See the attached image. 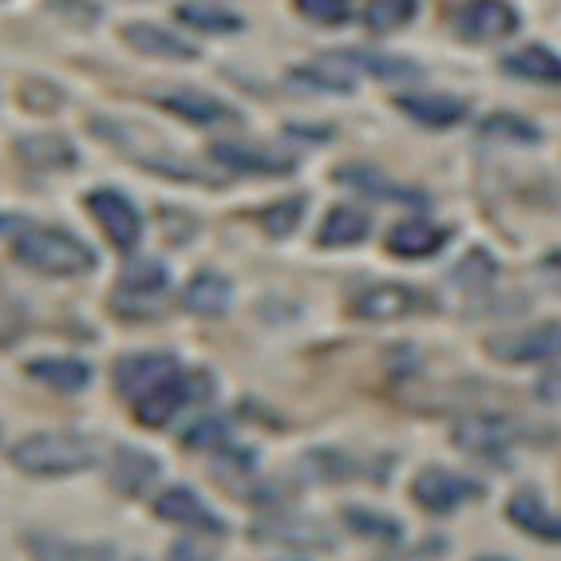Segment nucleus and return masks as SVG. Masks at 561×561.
<instances>
[{
	"label": "nucleus",
	"instance_id": "f257e3e1",
	"mask_svg": "<svg viewBox=\"0 0 561 561\" xmlns=\"http://www.w3.org/2000/svg\"><path fill=\"white\" fill-rule=\"evenodd\" d=\"M12 221V257L28 265V270L44 273V277H83L95 270V250L64 226H36L28 218H9Z\"/></svg>",
	"mask_w": 561,
	"mask_h": 561
},
{
	"label": "nucleus",
	"instance_id": "f03ea898",
	"mask_svg": "<svg viewBox=\"0 0 561 561\" xmlns=\"http://www.w3.org/2000/svg\"><path fill=\"white\" fill-rule=\"evenodd\" d=\"M95 447L76 432H36L12 447V462L36 479H64L95 467Z\"/></svg>",
	"mask_w": 561,
	"mask_h": 561
},
{
	"label": "nucleus",
	"instance_id": "7ed1b4c3",
	"mask_svg": "<svg viewBox=\"0 0 561 561\" xmlns=\"http://www.w3.org/2000/svg\"><path fill=\"white\" fill-rule=\"evenodd\" d=\"M91 130L100 135L103 142H111V147H119L123 154H130L135 162H142V167H151V171L167 174V179H202L198 171H191V162L174 159L171 151H162V147H154V130H139L135 123H123V119H91Z\"/></svg>",
	"mask_w": 561,
	"mask_h": 561
},
{
	"label": "nucleus",
	"instance_id": "20e7f679",
	"mask_svg": "<svg viewBox=\"0 0 561 561\" xmlns=\"http://www.w3.org/2000/svg\"><path fill=\"white\" fill-rule=\"evenodd\" d=\"M171 289V273L167 265L154 257L127 261V270L119 273V289L111 297V309L127 312V317H142V312H154L159 301Z\"/></svg>",
	"mask_w": 561,
	"mask_h": 561
},
{
	"label": "nucleus",
	"instance_id": "39448f33",
	"mask_svg": "<svg viewBox=\"0 0 561 561\" xmlns=\"http://www.w3.org/2000/svg\"><path fill=\"white\" fill-rule=\"evenodd\" d=\"M179 360H174L171 352H130L115 364V391H119L127 403H139L147 400L154 388L179 376Z\"/></svg>",
	"mask_w": 561,
	"mask_h": 561
},
{
	"label": "nucleus",
	"instance_id": "423d86ee",
	"mask_svg": "<svg viewBox=\"0 0 561 561\" xmlns=\"http://www.w3.org/2000/svg\"><path fill=\"white\" fill-rule=\"evenodd\" d=\"M253 538L285 546V550H293V553L332 550V534L324 530L317 518H305V514H261L257 526H253Z\"/></svg>",
	"mask_w": 561,
	"mask_h": 561
},
{
	"label": "nucleus",
	"instance_id": "0eeeda50",
	"mask_svg": "<svg viewBox=\"0 0 561 561\" xmlns=\"http://www.w3.org/2000/svg\"><path fill=\"white\" fill-rule=\"evenodd\" d=\"M88 210H91V218L100 221V230L107 233L119 250H135L139 245V238H142V218H139V210L130 206V198L127 194H119V191H91L88 194Z\"/></svg>",
	"mask_w": 561,
	"mask_h": 561
},
{
	"label": "nucleus",
	"instance_id": "6e6552de",
	"mask_svg": "<svg viewBox=\"0 0 561 561\" xmlns=\"http://www.w3.org/2000/svg\"><path fill=\"white\" fill-rule=\"evenodd\" d=\"M206 383H210V376H206V371H198V376H186V371H179V376H171L162 388H154L147 400L135 403V415H139L142 427H162V423L174 420V411L186 408L194 396H206V391H210Z\"/></svg>",
	"mask_w": 561,
	"mask_h": 561
},
{
	"label": "nucleus",
	"instance_id": "1a4fd4ad",
	"mask_svg": "<svg viewBox=\"0 0 561 561\" xmlns=\"http://www.w3.org/2000/svg\"><path fill=\"white\" fill-rule=\"evenodd\" d=\"M214 162L226 167V171H241V174H261V179H285V174L297 171V162L285 159V154H273V151H261L253 142H241V139H221L210 147Z\"/></svg>",
	"mask_w": 561,
	"mask_h": 561
},
{
	"label": "nucleus",
	"instance_id": "9d476101",
	"mask_svg": "<svg viewBox=\"0 0 561 561\" xmlns=\"http://www.w3.org/2000/svg\"><path fill=\"white\" fill-rule=\"evenodd\" d=\"M479 499V482L462 479V474L447 471V467H432L415 479V502L427 506L432 514H451L462 502Z\"/></svg>",
	"mask_w": 561,
	"mask_h": 561
},
{
	"label": "nucleus",
	"instance_id": "9b49d317",
	"mask_svg": "<svg viewBox=\"0 0 561 561\" xmlns=\"http://www.w3.org/2000/svg\"><path fill=\"white\" fill-rule=\"evenodd\" d=\"M491 352L506 364L550 360V356H561V324H534V329H526V332L494 336Z\"/></svg>",
	"mask_w": 561,
	"mask_h": 561
},
{
	"label": "nucleus",
	"instance_id": "f8f14e48",
	"mask_svg": "<svg viewBox=\"0 0 561 561\" xmlns=\"http://www.w3.org/2000/svg\"><path fill=\"white\" fill-rule=\"evenodd\" d=\"M154 514L162 522H174V526H186V530H202V534H226V522L191 491V486H171L154 499Z\"/></svg>",
	"mask_w": 561,
	"mask_h": 561
},
{
	"label": "nucleus",
	"instance_id": "ddd939ff",
	"mask_svg": "<svg viewBox=\"0 0 561 561\" xmlns=\"http://www.w3.org/2000/svg\"><path fill=\"white\" fill-rule=\"evenodd\" d=\"M455 28L467 41H502L518 28V12L506 0H471L467 9L455 16Z\"/></svg>",
	"mask_w": 561,
	"mask_h": 561
},
{
	"label": "nucleus",
	"instance_id": "4468645a",
	"mask_svg": "<svg viewBox=\"0 0 561 561\" xmlns=\"http://www.w3.org/2000/svg\"><path fill=\"white\" fill-rule=\"evenodd\" d=\"M230 305H233V280L218 270H202L182 289V309L194 312V317H226Z\"/></svg>",
	"mask_w": 561,
	"mask_h": 561
},
{
	"label": "nucleus",
	"instance_id": "2eb2a0df",
	"mask_svg": "<svg viewBox=\"0 0 561 561\" xmlns=\"http://www.w3.org/2000/svg\"><path fill=\"white\" fill-rule=\"evenodd\" d=\"M16 154L28 162L32 171H68V167H76V147L68 142V135H56V130L21 135Z\"/></svg>",
	"mask_w": 561,
	"mask_h": 561
},
{
	"label": "nucleus",
	"instance_id": "dca6fc26",
	"mask_svg": "<svg viewBox=\"0 0 561 561\" xmlns=\"http://www.w3.org/2000/svg\"><path fill=\"white\" fill-rule=\"evenodd\" d=\"M162 111H171L179 119L186 123H198V127H214V123H226V119H238V111L226 107L221 100L214 95H202V91H167V95H154Z\"/></svg>",
	"mask_w": 561,
	"mask_h": 561
},
{
	"label": "nucleus",
	"instance_id": "f3484780",
	"mask_svg": "<svg viewBox=\"0 0 561 561\" xmlns=\"http://www.w3.org/2000/svg\"><path fill=\"white\" fill-rule=\"evenodd\" d=\"M506 514H511L514 526H518V530H526L530 538L558 541V546H561V514H553L550 506L541 502L538 491H518L511 499V506H506Z\"/></svg>",
	"mask_w": 561,
	"mask_h": 561
},
{
	"label": "nucleus",
	"instance_id": "a211bd4d",
	"mask_svg": "<svg viewBox=\"0 0 561 561\" xmlns=\"http://www.w3.org/2000/svg\"><path fill=\"white\" fill-rule=\"evenodd\" d=\"M28 376L41 380L44 388H56L64 396H76L91 383V364L76 360V356H36L28 364Z\"/></svg>",
	"mask_w": 561,
	"mask_h": 561
},
{
	"label": "nucleus",
	"instance_id": "6ab92c4d",
	"mask_svg": "<svg viewBox=\"0 0 561 561\" xmlns=\"http://www.w3.org/2000/svg\"><path fill=\"white\" fill-rule=\"evenodd\" d=\"M411 309H415V289L408 285H371L352 301V312L368 321H396V317H408Z\"/></svg>",
	"mask_w": 561,
	"mask_h": 561
},
{
	"label": "nucleus",
	"instance_id": "aec40b11",
	"mask_svg": "<svg viewBox=\"0 0 561 561\" xmlns=\"http://www.w3.org/2000/svg\"><path fill=\"white\" fill-rule=\"evenodd\" d=\"M123 41L139 51V56H154V60H194V56H198L191 44L171 36V32L159 28V24H142V21L127 24V28H123Z\"/></svg>",
	"mask_w": 561,
	"mask_h": 561
},
{
	"label": "nucleus",
	"instance_id": "412c9836",
	"mask_svg": "<svg viewBox=\"0 0 561 561\" xmlns=\"http://www.w3.org/2000/svg\"><path fill=\"white\" fill-rule=\"evenodd\" d=\"M336 182L352 186V191H364L368 198H380V202H408V206H427L420 191H408V186H396V182L383 179L376 167H360V162H352L344 171H336Z\"/></svg>",
	"mask_w": 561,
	"mask_h": 561
},
{
	"label": "nucleus",
	"instance_id": "4be33fe9",
	"mask_svg": "<svg viewBox=\"0 0 561 561\" xmlns=\"http://www.w3.org/2000/svg\"><path fill=\"white\" fill-rule=\"evenodd\" d=\"M455 439L462 447H471L474 455H499L506 451V443L514 439V423L502 420V415H471V420L459 423Z\"/></svg>",
	"mask_w": 561,
	"mask_h": 561
},
{
	"label": "nucleus",
	"instance_id": "5701e85b",
	"mask_svg": "<svg viewBox=\"0 0 561 561\" xmlns=\"http://www.w3.org/2000/svg\"><path fill=\"white\" fill-rule=\"evenodd\" d=\"M154 479H159V459L139 451V447H119L115 459H111V482L123 494H147V486Z\"/></svg>",
	"mask_w": 561,
	"mask_h": 561
},
{
	"label": "nucleus",
	"instance_id": "b1692460",
	"mask_svg": "<svg viewBox=\"0 0 561 561\" xmlns=\"http://www.w3.org/2000/svg\"><path fill=\"white\" fill-rule=\"evenodd\" d=\"M502 68L511 71L514 80H530V83H561V56H553L550 48L530 44V48L514 51L502 60Z\"/></svg>",
	"mask_w": 561,
	"mask_h": 561
},
{
	"label": "nucleus",
	"instance_id": "393cba45",
	"mask_svg": "<svg viewBox=\"0 0 561 561\" xmlns=\"http://www.w3.org/2000/svg\"><path fill=\"white\" fill-rule=\"evenodd\" d=\"M400 107L423 127H451V123L467 119V103L455 95H403Z\"/></svg>",
	"mask_w": 561,
	"mask_h": 561
},
{
	"label": "nucleus",
	"instance_id": "a878e982",
	"mask_svg": "<svg viewBox=\"0 0 561 561\" xmlns=\"http://www.w3.org/2000/svg\"><path fill=\"white\" fill-rule=\"evenodd\" d=\"M443 241H447L443 226H432V221H403V226L391 230L388 245L400 253V257H432L435 250H443Z\"/></svg>",
	"mask_w": 561,
	"mask_h": 561
},
{
	"label": "nucleus",
	"instance_id": "bb28decb",
	"mask_svg": "<svg viewBox=\"0 0 561 561\" xmlns=\"http://www.w3.org/2000/svg\"><path fill=\"white\" fill-rule=\"evenodd\" d=\"M371 230V218L360 210V206H336V210L324 218L321 226V245H356V241H364Z\"/></svg>",
	"mask_w": 561,
	"mask_h": 561
},
{
	"label": "nucleus",
	"instance_id": "cd10ccee",
	"mask_svg": "<svg viewBox=\"0 0 561 561\" xmlns=\"http://www.w3.org/2000/svg\"><path fill=\"white\" fill-rule=\"evenodd\" d=\"M179 21L191 24V28L198 32H241L245 28V21L241 16H233L230 9H218V4H179Z\"/></svg>",
	"mask_w": 561,
	"mask_h": 561
},
{
	"label": "nucleus",
	"instance_id": "c85d7f7f",
	"mask_svg": "<svg viewBox=\"0 0 561 561\" xmlns=\"http://www.w3.org/2000/svg\"><path fill=\"white\" fill-rule=\"evenodd\" d=\"M289 80L301 83V88H317V91H352L348 68H341L336 60L309 64V68H293Z\"/></svg>",
	"mask_w": 561,
	"mask_h": 561
},
{
	"label": "nucleus",
	"instance_id": "c756f323",
	"mask_svg": "<svg viewBox=\"0 0 561 561\" xmlns=\"http://www.w3.org/2000/svg\"><path fill=\"white\" fill-rule=\"evenodd\" d=\"M344 522H348L360 538H371V541H400L403 538V526L396 518L376 514V511H360V506H348V511H344Z\"/></svg>",
	"mask_w": 561,
	"mask_h": 561
},
{
	"label": "nucleus",
	"instance_id": "7c9ffc66",
	"mask_svg": "<svg viewBox=\"0 0 561 561\" xmlns=\"http://www.w3.org/2000/svg\"><path fill=\"white\" fill-rule=\"evenodd\" d=\"M341 68H360L380 76V80H396V76H415V64L396 60V56H364V51H344V56H332Z\"/></svg>",
	"mask_w": 561,
	"mask_h": 561
},
{
	"label": "nucleus",
	"instance_id": "2f4dec72",
	"mask_svg": "<svg viewBox=\"0 0 561 561\" xmlns=\"http://www.w3.org/2000/svg\"><path fill=\"white\" fill-rule=\"evenodd\" d=\"M411 16H415V0H368V12H364L371 32H396Z\"/></svg>",
	"mask_w": 561,
	"mask_h": 561
},
{
	"label": "nucleus",
	"instance_id": "473e14b6",
	"mask_svg": "<svg viewBox=\"0 0 561 561\" xmlns=\"http://www.w3.org/2000/svg\"><path fill=\"white\" fill-rule=\"evenodd\" d=\"M305 210H309V202L297 194V198H285V202H273L270 210L261 214V221H265V233H273V238H289L297 226H301Z\"/></svg>",
	"mask_w": 561,
	"mask_h": 561
},
{
	"label": "nucleus",
	"instance_id": "72a5a7b5",
	"mask_svg": "<svg viewBox=\"0 0 561 561\" xmlns=\"http://www.w3.org/2000/svg\"><path fill=\"white\" fill-rule=\"evenodd\" d=\"M32 553L41 558H115V546H76V541H51V538H32Z\"/></svg>",
	"mask_w": 561,
	"mask_h": 561
},
{
	"label": "nucleus",
	"instance_id": "f704fd0d",
	"mask_svg": "<svg viewBox=\"0 0 561 561\" xmlns=\"http://www.w3.org/2000/svg\"><path fill=\"white\" fill-rule=\"evenodd\" d=\"M482 135L486 139H506V142H538V127L514 119V115H491L482 123Z\"/></svg>",
	"mask_w": 561,
	"mask_h": 561
},
{
	"label": "nucleus",
	"instance_id": "c9c22d12",
	"mask_svg": "<svg viewBox=\"0 0 561 561\" xmlns=\"http://www.w3.org/2000/svg\"><path fill=\"white\" fill-rule=\"evenodd\" d=\"M182 443H186L191 451H214V447H221V443H226V420H218V415H210V420H198L191 432L182 435Z\"/></svg>",
	"mask_w": 561,
	"mask_h": 561
},
{
	"label": "nucleus",
	"instance_id": "e433bc0d",
	"mask_svg": "<svg viewBox=\"0 0 561 561\" xmlns=\"http://www.w3.org/2000/svg\"><path fill=\"white\" fill-rule=\"evenodd\" d=\"M297 9L317 24H344L348 21V0H297Z\"/></svg>",
	"mask_w": 561,
	"mask_h": 561
},
{
	"label": "nucleus",
	"instance_id": "4c0bfd02",
	"mask_svg": "<svg viewBox=\"0 0 561 561\" xmlns=\"http://www.w3.org/2000/svg\"><path fill=\"white\" fill-rule=\"evenodd\" d=\"M301 467H305V471H317V479H336V474L348 471V462H344L336 451H329V447H317V451H312Z\"/></svg>",
	"mask_w": 561,
	"mask_h": 561
},
{
	"label": "nucleus",
	"instance_id": "58836bf2",
	"mask_svg": "<svg viewBox=\"0 0 561 561\" xmlns=\"http://www.w3.org/2000/svg\"><path fill=\"white\" fill-rule=\"evenodd\" d=\"M71 9H64V4H48L56 16H71V24H95L100 21V4L95 0H68Z\"/></svg>",
	"mask_w": 561,
	"mask_h": 561
},
{
	"label": "nucleus",
	"instance_id": "ea45409f",
	"mask_svg": "<svg viewBox=\"0 0 561 561\" xmlns=\"http://www.w3.org/2000/svg\"><path fill=\"white\" fill-rule=\"evenodd\" d=\"M538 396L541 400H561V371H553V376H546L538 383Z\"/></svg>",
	"mask_w": 561,
	"mask_h": 561
}]
</instances>
